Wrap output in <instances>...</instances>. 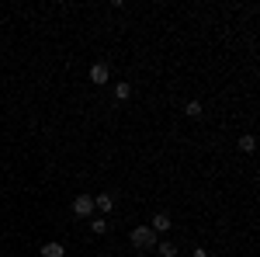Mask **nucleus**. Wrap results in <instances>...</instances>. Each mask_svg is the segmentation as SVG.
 <instances>
[{
    "label": "nucleus",
    "instance_id": "nucleus-1",
    "mask_svg": "<svg viewBox=\"0 0 260 257\" xmlns=\"http://www.w3.org/2000/svg\"><path fill=\"white\" fill-rule=\"evenodd\" d=\"M132 247H135V250H153V247H156V233H153L149 226L132 230Z\"/></svg>",
    "mask_w": 260,
    "mask_h": 257
},
{
    "label": "nucleus",
    "instance_id": "nucleus-2",
    "mask_svg": "<svg viewBox=\"0 0 260 257\" xmlns=\"http://www.w3.org/2000/svg\"><path fill=\"white\" fill-rule=\"evenodd\" d=\"M94 212V194H76L73 198V216H90Z\"/></svg>",
    "mask_w": 260,
    "mask_h": 257
},
{
    "label": "nucleus",
    "instance_id": "nucleus-3",
    "mask_svg": "<svg viewBox=\"0 0 260 257\" xmlns=\"http://www.w3.org/2000/svg\"><path fill=\"white\" fill-rule=\"evenodd\" d=\"M149 230H153V233H167V230H170V216H167V212H156Z\"/></svg>",
    "mask_w": 260,
    "mask_h": 257
},
{
    "label": "nucleus",
    "instance_id": "nucleus-5",
    "mask_svg": "<svg viewBox=\"0 0 260 257\" xmlns=\"http://www.w3.org/2000/svg\"><path fill=\"white\" fill-rule=\"evenodd\" d=\"M90 80H94V84H108V66L104 63L90 66Z\"/></svg>",
    "mask_w": 260,
    "mask_h": 257
},
{
    "label": "nucleus",
    "instance_id": "nucleus-12",
    "mask_svg": "<svg viewBox=\"0 0 260 257\" xmlns=\"http://www.w3.org/2000/svg\"><path fill=\"white\" fill-rule=\"evenodd\" d=\"M195 257H208V250H201V247H198V250H195Z\"/></svg>",
    "mask_w": 260,
    "mask_h": 257
},
{
    "label": "nucleus",
    "instance_id": "nucleus-9",
    "mask_svg": "<svg viewBox=\"0 0 260 257\" xmlns=\"http://www.w3.org/2000/svg\"><path fill=\"white\" fill-rule=\"evenodd\" d=\"M129 94H132V87H129V84H118V87H115V98H118V101H125Z\"/></svg>",
    "mask_w": 260,
    "mask_h": 257
},
{
    "label": "nucleus",
    "instance_id": "nucleus-4",
    "mask_svg": "<svg viewBox=\"0 0 260 257\" xmlns=\"http://www.w3.org/2000/svg\"><path fill=\"white\" fill-rule=\"evenodd\" d=\"M94 208L111 212V208H115V198H111V194H94Z\"/></svg>",
    "mask_w": 260,
    "mask_h": 257
},
{
    "label": "nucleus",
    "instance_id": "nucleus-7",
    "mask_svg": "<svg viewBox=\"0 0 260 257\" xmlns=\"http://www.w3.org/2000/svg\"><path fill=\"white\" fill-rule=\"evenodd\" d=\"M156 250H160V254H163V257H177V247H174L170 240H163V244H160Z\"/></svg>",
    "mask_w": 260,
    "mask_h": 257
},
{
    "label": "nucleus",
    "instance_id": "nucleus-13",
    "mask_svg": "<svg viewBox=\"0 0 260 257\" xmlns=\"http://www.w3.org/2000/svg\"><path fill=\"white\" fill-rule=\"evenodd\" d=\"M0 257H3V254H0Z\"/></svg>",
    "mask_w": 260,
    "mask_h": 257
},
{
    "label": "nucleus",
    "instance_id": "nucleus-10",
    "mask_svg": "<svg viewBox=\"0 0 260 257\" xmlns=\"http://www.w3.org/2000/svg\"><path fill=\"white\" fill-rule=\"evenodd\" d=\"M184 112H188L191 118H198V115H201V104H198V101H188V108H184Z\"/></svg>",
    "mask_w": 260,
    "mask_h": 257
},
{
    "label": "nucleus",
    "instance_id": "nucleus-6",
    "mask_svg": "<svg viewBox=\"0 0 260 257\" xmlns=\"http://www.w3.org/2000/svg\"><path fill=\"white\" fill-rule=\"evenodd\" d=\"M63 254H66V247H63V244H56V240L42 247V257H63Z\"/></svg>",
    "mask_w": 260,
    "mask_h": 257
},
{
    "label": "nucleus",
    "instance_id": "nucleus-8",
    "mask_svg": "<svg viewBox=\"0 0 260 257\" xmlns=\"http://www.w3.org/2000/svg\"><path fill=\"white\" fill-rule=\"evenodd\" d=\"M254 146H257L254 136H243V139H240V150H243V153H254Z\"/></svg>",
    "mask_w": 260,
    "mask_h": 257
},
{
    "label": "nucleus",
    "instance_id": "nucleus-11",
    "mask_svg": "<svg viewBox=\"0 0 260 257\" xmlns=\"http://www.w3.org/2000/svg\"><path fill=\"white\" fill-rule=\"evenodd\" d=\"M90 230H94V233H104V230H108V222H104V219H94V222H90Z\"/></svg>",
    "mask_w": 260,
    "mask_h": 257
}]
</instances>
